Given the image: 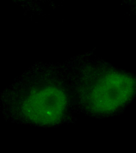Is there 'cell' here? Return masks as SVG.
<instances>
[{"instance_id": "cell-1", "label": "cell", "mask_w": 136, "mask_h": 153, "mask_svg": "<svg viewBox=\"0 0 136 153\" xmlns=\"http://www.w3.org/2000/svg\"><path fill=\"white\" fill-rule=\"evenodd\" d=\"M34 102V112L37 122L43 124L57 123L66 108L65 95L57 88H43L38 92Z\"/></svg>"}]
</instances>
